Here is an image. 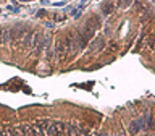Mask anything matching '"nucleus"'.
<instances>
[{
	"label": "nucleus",
	"mask_w": 155,
	"mask_h": 136,
	"mask_svg": "<svg viewBox=\"0 0 155 136\" xmlns=\"http://www.w3.org/2000/svg\"><path fill=\"white\" fill-rule=\"evenodd\" d=\"M104 46H105V41H104V39H102V37L95 39V41L91 44V47L94 49V50H97V49H100V47H104Z\"/></svg>",
	"instance_id": "nucleus-1"
}]
</instances>
